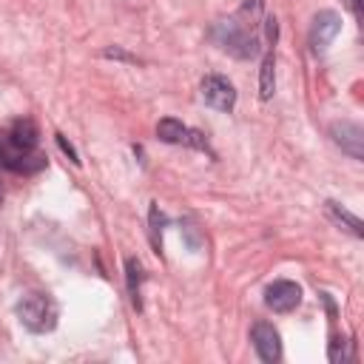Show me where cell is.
<instances>
[{"label": "cell", "instance_id": "1", "mask_svg": "<svg viewBox=\"0 0 364 364\" xmlns=\"http://www.w3.org/2000/svg\"><path fill=\"white\" fill-rule=\"evenodd\" d=\"M210 37L213 43L228 51L230 57L236 60H250L259 54V40L256 34L247 28V23H239L236 17H228V20H219L213 28H210Z\"/></svg>", "mask_w": 364, "mask_h": 364}, {"label": "cell", "instance_id": "2", "mask_svg": "<svg viewBox=\"0 0 364 364\" xmlns=\"http://www.w3.org/2000/svg\"><path fill=\"white\" fill-rule=\"evenodd\" d=\"M17 318L31 333H48L57 324V304L46 293H28L17 301Z\"/></svg>", "mask_w": 364, "mask_h": 364}, {"label": "cell", "instance_id": "3", "mask_svg": "<svg viewBox=\"0 0 364 364\" xmlns=\"http://www.w3.org/2000/svg\"><path fill=\"white\" fill-rule=\"evenodd\" d=\"M199 91H202L205 105H210L216 111H230L236 105V88H233V82L225 80V77H219V74H208L202 80Z\"/></svg>", "mask_w": 364, "mask_h": 364}, {"label": "cell", "instance_id": "4", "mask_svg": "<svg viewBox=\"0 0 364 364\" xmlns=\"http://www.w3.org/2000/svg\"><path fill=\"white\" fill-rule=\"evenodd\" d=\"M338 31H341V17H338L336 11H330V9L318 11V14L313 17V26H310V34H307L313 54H321V51L336 40Z\"/></svg>", "mask_w": 364, "mask_h": 364}, {"label": "cell", "instance_id": "5", "mask_svg": "<svg viewBox=\"0 0 364 364\" xmlns=\"http://www.w3.org/2000/svg\"><path fill=\"white\" fill-rule=\"evenodd\" d=\"M330 136L344 154H350L353 159H364V128L358 122H350V119L333 122L330 125Z\"/></svg>", "mask_w": 364, "mask_h": 364}, {"label": "cell", "instance_id": "6", "mask_svg": "<svg viewBox=\"0 0 364 364\" xmlns=\"http://www.w3.org/2000/svg\"><path fill=\"white\" fill-rule=\"evenodd\" d=\"M250 338H253V347L264 364H276L282 358V338L270 321H256L250 330Z\"/></svg>", "mask_w": 364, "mask_h": 364}, {"label": "cell", "instance_id": "7", "mask_svg": "<svg viewBox=\"0 0 364 364\" xmlns=\"http://www.w3.org/2000/svg\"><path fill=\"white\" fill-rule=\"evenodd\" d=\"M264 301L273 313H290L299 307L301 301V287L296 282H287V279H279L273 282L267 290H264Z\"/></svg>", "mask_w": 364, "mask_h": 364}, {"label": "cell", "instance_id": "8", "mask_svg": "<svg viewBox=\"0 0 364 364\" xmlns=\"http://www.w3.org/2000/svg\"><path fill=\"white\" fill-rule=\"evenodd\" d=\"M9 145L20 154H31L37 148V125L31 119H17L9 131Z\"/></svg>", "mask_w": 364, "mask_h": 364}, {"label": "cell", "instance_id": "9", "mask_svg": "<svg viewBox=\"0 0 364 364\" xmlns=\"http://www.w3.org/2000/svg\"><path fill=\"white\" fill-rule=\"evenodd\" d=\"M156 136L162 142H168V145H179V142H188V128L179 119L165 117V119L156 122Z\"/></svg>", "mask_w": 364, "mask_h": 364}, {"label": "cell", "instance_id": "10", "mask_svg": "<svg viewBox=\"0 0 364 364\" xmlns=\"http://www.w3.org/2000/svg\"><path fill=\"white\" fill-rule=\"evenodd\" d=\"M273 91H276V57L273 54H264L262 68H259V97L262 100H270Z\"/></svg>", "mask_w": 364, "mask_h": 364}, {"label": "cell", "instance_id": "11", "mask_svg": "<svg viewBox=\"0 0 364 364\" xmlns=\"http://www.w3.org/2000/svg\"><path fill=\"white\" fill-rule=\"evenodd\" d=\"M142 279H145L142 262H139V259H128V262H125V282H128V293H131L134 307H142V301H139V287H142Z\"/></svg>", "mask_w": 364, "mask_h": 364}, {"label": "cell", "instance_id": "12", "mask_svg": "<svg viewBox=\"0 0 364 364\" xmlns=\"http://www.w3.org/2000/svg\"><path fill=\"white\" fill-rule=\"evenodd\" d=\"M327 213H330L338 225H347L353 236H364V225H361V219H358V216H353V213H350L347 208H341L338 202H327Z\"/></svg>", "mask_w": 364, "mask_h": 364}, {"label": "cell", "instance_id": "13", "mask_svg": "<svg viewBox=\"0 0 364 364\" xmlns=\"http://www.w3.org/2000/svg\"><path fill=\"white\" fill-rule=\"evenodd\" d=\"M162 225H165V216H162L159 205H151V230H154V242H159V236H162Z\"/></svg>", "mask_w": 364, "mask_h": 364}, {"label": "cell", "instance_id": "14", "mask_svg": "<svg viewBox=\"0 0 364 364\" xmlns=\"http://www.w3.org/2000/svg\"><path fill=\"white\" fill-rule=\"evenodd\" d=\"M57 145H60V151H63V154H65V156H68V159H71L74 165H80V156H77L74 145H71V142H68V139H65L63 134H57Z\"/></svg>", "mask_w": 364, "mask_h": 364}, {"label": "cell", "instance_id": "15", "mask_svg": "<svg viewBox=\"0 0 364 364\" xmlns=\"http://www.w3.org/2000/svg\"><path fill=\"white\" fill-rule=\"evenodd\" d=\"M344 347H347V341H341V338H336V341L330 344V361H333V364H338V361H344V358H347Z\"/></svg>", "mask_w": 364, "mask_h": 364}, {"label": "cell", "instance_id": "16", "mask_svg": "<svg viewBox=\"0 0 364 364\" xmlns=\"http://www.w3.org/2000/svg\"><path fill=\"white\" fill-rule=\"evenodd\" d=\"M264 23H267V40H270V43H276V34H279V26H276V17H267Z\"/></svg>", "mask_w": 364, "mask_h": 364}, {"label": "cell", "instance_id": "17", "mask_svg": "<svg viewBox=\"0 0 364 364\" xmlns=\"http://www.w3.org/2000/svg\"><path fill=\"white\" fill-rule=\"evenodd\" d=\"M105 57H117V60H134L131 54H125V51H119V48H105Z\"/></svg>", "mask_w": 364, "mask_h": 364}, {"label": "cell", "instance_id": "18", "mask_svg": "<svg viewBox=\"0 0 364 364\" xmlns=\"http://www.w3.org/2000/svg\"><path fill=\"white\" fill-rule=\"evenodd\" d=\"M350 9H353L355 17H361V0H350Z\"/></svg>", "mask_w": 364, "mask_h": 364}, {"label": "cell", "instance_id": "19", "mask_svg": "<svg viewBox=\"0 0 364 364\" xmlns=\"http://www.w3.org/2000/svg\"><path fill=\"white\" fill-rule=\"evenodd\" d=\"M0 202H3V188H0Z\"/></svg>", "mask_w": 364, "mask_h": 364}]
</instances>
